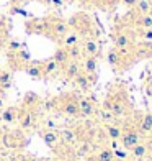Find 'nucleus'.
Here are the masks:
<instances>
[{"label": "nucleus", "mask_w": 152, "mask_h": 161, "mask_svg": "<svg viewBox=\"0 0 152 161\" xmlns=\"http://www.w3.org/2000/svg\"><path fill=\"white\" fill-rule=\"evenodd\" d=\"M48 31L54 35L56 38H64L69 33V25L66 20L61 18H49L48 20Z\"/></svg>", "instance_id": "nucleus-1"}, {"label": "nucleus", "mask_w": 152, "mask_h": 161, "mask_svg": "<svg viewBox=\"0 0 152 161\" xmlns=\"http://www.w3.org/2000/svg\"><path fill=\"white\" fill-rule=\"evenodd\" d=\"M121 145H123V148L124 150H131L133 146H136L137 143H141V133H139V130H124L123 131V135H121Z\"/></svg>", "instance_id": "nucleus-2"}, {"label": "nucleus", "mask_w": 152, "mask_h": 161, "mask_svg": "<svg viewBox=\"0 0 152 161\" xmlns=\"http://www.w3.org/2000/svg\"><path fill=\"white\" fill-rule=\"evenodd\" d=\"M79 99L77 97H69L66 102H62V105H61V112L62 114H66L69 117H79L80 115V108H79Z\"/></svg>", "instance_id": "nucleus-3"}, {"label": "nucleus", "mask_w": 152, "mask_h": 161, "mask_svg": "<svg viewBox=\"0 0 152 161\" xmlns=\"http://www.w3.org/2000/svg\"><path fill=\"white\" fill-rule=\"evenodd\" d=\"M114 48L116 49H124V48H133V36L126 31H118L114 35Z\"/></svg>", "instance_id": "nucleus-4"}, {"label": "nucleus", "mask_w": 152, "mask_h": 161, "mask_svg": "<svg viewBox=\"0 0 152 161\" xmlns=\"http://www.w3.org/2000/svg\"><path fill=\"white\" fill-rule=\"evenodd\" d=\"M79 108H80L82 117H93L95 115V104L92 102V99L87 97H79Z\"/></svg>", "instance_id": "nucleus-5"}, {"label": "nucleus", "mask_w": 152, "mask_h": 161, "mask_svg": "<svg viewBox=\"0 0 152 161\" xmlns=\"http://www.w3.org/2000/svg\"><path fill=\"white\" fill-rule=\"evenodd\" d=\"M62 69H64L66 80H74L79 72H82V66H80V63H79V61H69Z\"/></svg>", "instance_id": "nucleus-6"}, {"label": "nucleus", "mask_w": 152, "mask_h": 161, "mask_svg": "<svg viewBox=\"0 0 152 161\" xmlns=\"http://www.w3.org/2000/svg\"><path fill=\"white\" fill-rule=\"evenodd\" d=\"M23 69H25L26 74L30 76V77H33V79H39V77H43V63H38V61L28 63Z\"/></svg>", "instance_id": "nucleus-7"}, {"label": "nucleus", "mask_w": 152, "mask_h": 161, "mask_svg": "<svg viewBox=\"0 0 152 161\" xmlns=\"http://www.w3.org/2000/svg\"><path fill=\"white\" fill-rule=\"evenodd\" d=\"M139 133L141 135H149L152 133V112H147L141 117L139 120Z\"/></svg>", "instance_id": "nucleus-8"}, {"label": "nucleus", "mask_w": 152, "mask_h": 161, "mask_svg": "<svg viewBox=\"0 0 152 161\" xmlns=\"http://www.w3.org/2000/svg\"><path fill=\"white\" fill-rule=\"evenodd\" d=\"M72 82L75 84V87H77L79 91H89L90 87H92L90 79H89V76H87L84 71H82V72H79V74L75 76V79L72 80Z\"/></svg>", "instance_id": "nucleus-9"}, {"label": "nucleus", "mask_w": 152, "mask_h": 161, "mask_svg": "<svg viewBox=\"0 0 152 161\" xmlns=\"http://www.w3.org/2000/svg\"><path fill=\"white\" fill-rule=\"evenodd\" d=\"M53 59L57 63V66H59V68H64V66L70 61V59H69V54H67V49L64 48V46H59V48L54 51Z\"/></svg>", "instance_id": "nucleus-10"}, {"label": "nucleus", "mask_w": 152, "mask_h": 161, "mask_svg": "<svg viewBox=\"0 0 152 161\" xmlns=\"http://www.w3.org/2000/svg\"><path fill=\"white\" fill-rule=\"evenodd\" d=\"M97 68H98L97 58L95 56H85V59L82 63V71L85 74H97Z\"/></svg>", "instance_id": "nucleus-11"}, {"label": "nucleus", "mask_w": 152, "mask_h": 161, "mask_svg": "<svg viewBox=\"0 0 152 161\" xmlns=\"http://www.w3.org/2000/svg\"><path fill=\"white\" fill-rule=\"evenodd\" d=\"M106 63L111 66V68H119L121 66V63H123V58H121V54L118 53V49L116 48H113V49H110L106 53Z\"/></svg>", "instance_id": "nucleus-12"}, {"label": "nucleus", "mask_w": 152, "mask_h": 161, "mask_svg": "<svg viewBox=\"0 0 152 161\" xmlns=\"http://www.w3.org/2000/svg\"><path fill=\"white\" fill-rule=\"evenodd\" d=\"M126 107H124V102H121L118 97H111V104H110V108H108V112H111L114 117H121L124 114Z\"/></svg>", "instance_id": "nucleus-13"}, {"label": "nucleus", "mask_w": 152, "mask_h": 161, "mask_svg": "<svg viewBox=\"0 0 152 161\" xmlns=\"http://www.w3.org/2000/svg\"><path fill=\"white\" fill-rule=\"evenodd\" d=\"M82 51L85 53V56H95L98 54V45H97V41L95 40H85L84 41V45H82Z\"/></svg>", "instance_id": "nucleus-14"}, {"label": "nucleus", "mask_w": 152, "mask_h": 161, "mask_svg": "<svg viewBox=\"0 0 152 161\" xmlns=\"http://www.w3.org/2000/svg\"><path fill=\"white\" fill-rule=\"evenodd\" d=\"M18 117H20V114H18V108H17V107H7L5 110L2 112V120H3L5 123L17 122Z\"/></svg>", "instance_id": "nucleus-15"}, {"label": "nucleus", "mask_w": 152, "mask_h": 161, "mask_svg": "<svg viewBox=\"0 0 152 161\" xmlns=\"http://www.w3.org/2000/svg\"><path fill=\"white\" fill-rule=\"evenodd\" d=\"M131 155L136 158V159H142V158H146L149 155V146L146 143H137L136 146H133L131 150Z\"/></svg>", "instance_id": "nucleus-16"}, {"label": "nucleus", "mask_w": 152, "mask_h": 161, "mask_svg": "<svg viewBox=\"0 0 152 161\" xmlns=\"http://www.w3.org/2000/svg\"><path fill=\"white\" fill-rule=\"evenodd\" d=\"M31 33H48V20H33L30 23Z\"/></svg>", "instance_id": "nucleus-17"}, {"label": "nucleus", "mask_w": 152, "mask_h": 161, "mask_svg": "<svg viewBox=\"0 0 152 161\" xmlns=\"http://www.w3.org/2000/svg\"><path fill=\"white\" fill-rule=\"evenodd\" d=\"M136 25L141 28V30H152V13L147 15H139L136 18Z\"/></svg>", "instance_id": "nucleus-18"}, {"label": "nucleus", "mask_w": 152, "mask_h": 161, "mask_svg": "<svg viewBox=\"0 0 152 161\" xmlns=\"http://www.w3.org/2000/svg\"><path fill=\"white\" fill-rule=\"evenodd\" d=\"M18 122H20V127H21V128H31V127H33V122H34L31 110H25L23 114H20Z\"/></svg>", "instance_id": "nucleus-19"}, {"label": "nucleus", "mask_w": 152, "mask_h": 161, "mask_svg": "<svg viewBox=\"0 0 152 161\" xmlns=\"http://www.w3.org/2000/svg\"><path fill=\"white\" fill-rule=\"evenodd\" d=\"M134 8L137 12V15H147V13L152 12V3L150 0H137Z\"/></svg>", "instance_id": "nucleus-20"}, {"label": "nucleus", "mask_w": 152, "mask_h": 161, "mask_svg": "<svg viewBox=\"0 0 152 161\" xmlns=\"http://www.w3.org/2000/svg\"><path fill=\"white\" fill-rule=\"evenodd\" d=\"M105 128H106V133H108V136H110L113 142L119 140L121 135H123V130H121V127H118V125H113V123H106Z\"/></svg>", "instance_id": "nucleus-21"}, {"label": "nucleus", "mask_w": 152, "mask_h": 161, "mask_svg": "<svg viewBox=\"0 0 152 161\" xmlns=\"http://www.w3.org/2000/svg\"><path fill=\"white\" fill-rule=\"evenodd\" d=\"M39 102V96L36 92H26L25 97H23V105L30 110V108H33L34 105H38Z\"/></svg>", "instance_id": "nucleus-22"}, {"label": "nucleus", "mask_w": 152, "mask_h": 161, "mask_svg": "<svg viewBox=\"0 0 152 161\" xmlns=\"http://www.w3.org/2000/svg\"><path fill=\"white\" fill-rule=\"evenodd\" d=\"M43 140L48 146H54L57 142H59V133H57L56 130H46L44 133H43Z\"/></svg>", "instance_id": "nucleus-23"}, {"label": "nucleus", "mask_w": 152, "mask_h": 161, "mask_svg": "<svg viewBox=\"0 0 152 161\" xmlns=\"http://www.w3.org/2000/svg\"><path fill=\"white\" fill-rule=\"evenodd\" d=\"M66 49H67V54H69V59H70V61H79V59L82 58V54H84L80 45L69 46V48H66Z\"/></svg>", "instance_id": "nucleus-24"}, {"label": "nucleus", "mask_w": 152, "mask_h": 161, "mask_svg": "<svg viewBox=\"0 0 152 161\" xmlns=\"http://www.w3.org/2000/svg\"><path fill=\"white\" fill-rule=\"evenodd\" d=\"M57 69H59V66H57V63L53 59V58L48 59V61H44V63H43V77L53 74V72H56Z\"/></svg>", "instance_id": "nucleus-25"}, {"label": "nucleus", "mask_w": 152, "mask_h": 161, "mask_svg": "<svg viewBox=\"0 0 152 161\" xmlns=\"http://www.w3.org/2000/svg\"><path fill=\"white\" fill-rule=\"evenodd\" d=\"M59 138H62V142H64V143H69V145H72V143H75V142H77L75 131H74V130H70V128H64V130L61 131Z\"/></svg>", "instance_id": "nucleus-26"}, {"label": "nucleus", "mask_w": 152, "mask_h": 161, "mask_svg": "<svg viewBox=\"0 0 152 161\" xmlns=\"http://www.w3.org/2000/svg\"><path fill=\"white\" fill-rule=\"evenodd\" d=\"M12 86V72L10 71H0V91H7Z\"/></svg>", "instance_id": "nucleus-27"}, {"label": "nucleus", "mask_w": 152, "mask_h": 161, "mask_svg": "<svg viewBox=\"0 0 152 161\" xmlns=\"http://www.w3.org/2000/svg\"><path fill=\"white\" fill-rule=\"evenodd\" d=\"M64 41V48H69V46H74V45H79V35H75V33H67L66 36L62 38Z\"/></svg>", "instance_id": "nucleus-28"}, {"label": "nucleus", "mask_w": 152, "mask_h": 161, "mask_svg": "<svg viewBox=\"0 0 152 161\" xmlns=\"http://www.w3.org/2000/svg\"><path fill=\"white\" fill-rule=\"evenodd\" d=\"M114 159V155L111 150H101L98 155H97V161H113Z\"/></svg>", "instance_id": "nucleus-29"}, {"label": "nucleus", "mask_w": 152, "mask_h": 161, "mask_svg": "<svg viewBox=\"0 0 152 161\" xmlns=\"http://www.w3.org/2000/svg\"><path fill=\"white\" fill-rule=\"evenodd\" d=\"M15 56H17V59L18 61H21V63H30V53H28L26 49H18V51H15Z\"/></svg>", "instance_id": "nucleus-30"}, {"label": "nucleus", "mask_w": 152, "mask_h": 161, "mask_svg": "<svg viewBox=\"0 0 152 161\" xmlns=\"http://www.w3.org/2000/svg\"><path fill=\"white\" fill-rule=\"evenodd\" d=\"M141 38H142L144 41H150V40H152V30H142Z\"/></svg>", "instance_id": "nucleus-31"}, {"label": "nucleus", "mask_w": 152, "mask_h": 161, "mask_svg": "<svg viewBox=\"0 0 152 161\" xmlns=\"http://www.w3.org/2000/svg\"><path fill=\"white\" fill-rule=\"evenodd\" d=\"M113 117H114V115H113L111 112H108V110H103V112H101V119H103V120H105L106 123L110 122V120L113 119Z\"/></svg>", "instance_id": "nucleus-32"}, {"label": "nucleus", "mask_w": 152, "mask_h": 161, "mask_svg": "<svg viewBox=\"0 0 152 161\" xmlns=\"http://www.w3.org/2000/svg\"><path fill=\"white\" fill-rule=\"evenodd\" d=\"M121 3L126 5V7H129V8H134L136 3H137V0H121Z\"/></svg>", "instance_id": "nucleus-33"}, {"label": "nucleus", "mask_w": 152, "mask_h": 161, "mask_svg": "<svg viewBox=\"0 0 152 161\" xmlns=\"http://www.w3.org/2000/svg\"><path fill=\"white\" fill-rule=\"evenodd\" d=\"M10 49H12V51L21 49V43H20V41H10Z\"/></svg>", "instance_id": "nucleus-34"}, {"label": "nucleus", "mask_w": 152, "mask_h": 161, "mask_svg": "<svg viewBox=\"0 0 152 161\" xmlns=\"http://www.w3.org/2000/svg\"><path fill=\"white\" fill-rule=\"evenodd\" d=\"M113 155L116 156V158H119V159H124V158H126V151H123V150H114Z\"/></svg>", "instance_id": "nucleus-35"}, {"label": "nucleus", "mask_w": 152, "mask_h": 161, "mask_svg": "<svg viewBox=\"0 0 152 161\" xmlns=\"http://www.w3.org/2000/svg\"><path fill=\"white\" fill-rule=\"evenodd\" d=\"M46 127H48V130H54V128H56L54 120H46Z\"/></svg>", "instance_id": "nucleus-36"}, {"label": "nucleus", "mask_w": 152, "mask_h": 161, "mask_svg": "<svg viewBox=\"0 0 152 161\" xmlns=\"http://www.w3.org/2000/svg\"><path fill=\"white\" fill-rule=\"evenodd\" d=\"M8 2L12 3V5H18V3H21L23 0H8Z\"/></svg>", "instance_id": "nucleus-37"}, {"label": "nucleus", "mask_w": 152, "mask_h": 161, "mask_svg": "<svg viewBox=\"0 0 152 161\" xmlns=\"http://www.w3.org/2000/svg\"><path fill=\"white\" fill-rule=\"evenodd\" d=\"M53 3H54V5H62L64 2H62V0H53Z\"/></svg>", "instance_id": "nucleus-38"}, {"label": "nucleus", "mask_w": 152, "mask_h": 161, "mask_svg": "<svg viewBox=\"0 0 152 161\" xmlns=\"http://www.w3.org/2000/svg\"><path fill=\"white\" fill-rule=\"evenodd\" d=\"M64 3H72V2H75V0H62Z\"/></svg>", "instance_id": "nucleus-39"}, {"label": "nucleus", "mask_w": 152, "mask_h": 161, "mask_svg": "<svg viewBox=\"0 0 152 161\" xmlns=\"http://www.w3.org/2000/svg\"><path fill=\"white\" fill-rule=\"evenodd\" d=\"M80 3H89V2H92V0H79Z\"/></svg>", "instance_id": "nucleus-40"}, {"label": "nucleus", "mask_w": 152, "mask_h": 161, "mask_svg": "<svg viewBox=\"0 0 152 161\" xmlns=\"http://www.w3.org/2000/svg\"><path fill=\"white\" fill-rule=\"evenodd\" d=\"M39 2H41V0H39Z\"/></svg>", "instance_id": "nucleus-41"}, {"label": "nucleus", "mask_w": 152, "mask_h": 161, "mask_svg": "<svg viewBox=\"0 0 152 161\" xmlns=\"http://www.w3.org/2000/svg\"><path fill=\"white\" fill-rule=\"evenodd\" d=\"M103 2H105V0H103Z\"/></svg>", "instance_id": "nucleus-42"}]
</instances>
